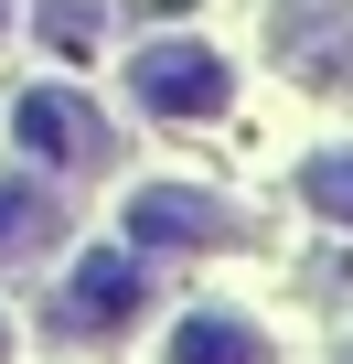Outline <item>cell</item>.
<instances>
[{"label": "cell", "mask_w": 353, "mask_h": 364, "mask_svg": "<svg viewBox=\"0 0 353 364\" xmlns=\"http://www.w3.org/2000/svg\"><path fill=\"white\" fill-rule=\"evenodd\" d=\"M129 86H139L150 118H225V97H236V75H225L214 43H139Z\"/></svg>", "instance_id": "1"}, {"label": "cell", "mask_w": 353, "mask_h": 364, "mask_svg": "<svg viewBox=\"0 0 353 364\" xmlns=\"http://www.w3.org/2000/svg\"><path fill=\"white\" fill-rule=\"evenodd\" d=\"M139 311H150V268H139L129 247H97V257L65 279L54 332H118V321H139Z\"/></svg>", "instance_id": "2"}, {"label": "cell", "mask_w": 353, "mask_h": 364, "mask_svg": "<svg viewBox=\"0 0 353 364\" xmlns=\"http://www.w3.org/2000/svg\"><path fill=\"white\" fill-rule=\"evenodd\" d=\"M129 247H236V215L204 193H129Z\"/></svg>", "instance_id": "3"}, {"label": "cell", "mask_w": 353, "mask_h": 364, "mask_svg": "<svg viewBox=\"0 0 353 364\" xmlns=\"http://www.w3.org/2000/svg\"><path fill=\"white\" fill-rule=\"evenodd\" d=\"M11 129H22L33 161H86V150H97V118H86V97H65V86H33Z\"/></svg>", "instance_id": "4"}, {"label": "cell", "mask_w": 353, "mask_h": 364, "mask_svg": "<svg viewBox=\"0 0 353 364\" xmlns=\"http://www.w3.org/2000/svg\"><path fill=\"white\" fill-rule=\"evenodd\" d=\"M171 364H278V353H268L257 321H236V311H193L183 332H171Z\"/></svg>", "instance_id": "5"}, {"label": "cell", "mask_w": 353, "mask_h": 364, "mask_svg": "<svg viewBox=\"0 0 353 364\" xmlns=\"http://www.w3.org/2000/svg\"><path fill=\"white\" fill-rule=\"evenodd\" d=\"M65 236V204L43 193V182H0V257H33Z\"/></svg>", "instance_id": "6"}, {"label": "cell", "mask_w": 353, "mask_h": 364, "mask_svg": "<svg viewBox=\"0 0 353 364\" xmlns=\"http://www.w3.org/2000/svg\"><path fill=\"white\" fill-rule=\"evenodd\" d=\"M300 204L332 215V225H353V150H310L300 161Z\"/></svg>", "instance_id": "7"}, {"label": "cell", "mask_w": 353, "mask_h": 364, "mask_svg": "<svg viewBox=\"0 0 353 364\" xmlns=\"http://www.w3.org/2000/svg\"><path fill=\"white\" fill-rule=\"evenodd\" d=\"M43 43L86 54V43H97V0H43Z\"/></svg>", "instance_id": "8"}, {"label": "cell", "mask_w": 353, "mask_h": 364, "mask_svg": "<svg viewBox=\"0 0 353 364\" xmlns=\"http://www.w3.org/2000/svg\"><path fill=\"white\" fill-rule=\"evenodd\" d=\"M0 353H11V321H0Z\"/></svg>", "instance_id": "9"}, {"label": "cell", "mask_w": 353, "mask_h": 364, "mask_svg": "<svg viewBox=\"0 0 353 364\" xmlns=\"http://www.w3.org/2000/svg\"><path fill=\"white\" fill-rule=\"evenodd\" d=\"M0 22H11V0H0Z\"/></svg>", "instance_id": "10"}]
</instances>
